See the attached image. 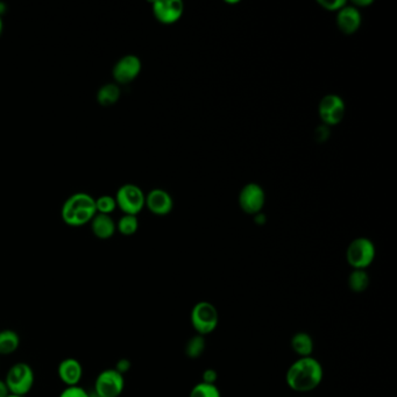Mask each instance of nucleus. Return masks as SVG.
Wrapping results in <instances>:
<instances>
[{"label":"nucleus","mask_w":397,"mask_h":397,"mask_svg":"<svg viewBox=\"0 0 397 397\" xmlns=\"http://www.w3.org/2000/svg\"><path fill=\"white\" fill-rule=\"evenodd\" d=\"M324 378V369L321 362L313 357L299 358L290 364L286 374L288 387L297 393L315 391Z\"/></svg>","instance_id":"1"},{"label":"nucleus","mask_w":397,"mask_h":397,"mask_svg":"<svg viewBox=\"0 0 397 397\" xmlns=\"http://www.w3.org/2000/svg\"><path fill=\"white\" fill-rule=\"evenodd\" d=\"M96 211L95 198L86 192H76L63 204L61 217L68 226L81 227L91 223Z\"/></svg>","instance_id":"2"},{"label":"nucleus","mask_w":397,"mask_h":397,"mask_svg":"<svg viewBox=\"0 0 397 397\" xmlns=\"http://www.w3.org/2000/svg\"><path fill=\"white\" fill-rule=\"evenodd\" d=\"M33 368L26 362H17L7 371L5 376L6 384L11 395L26 397L32 391L34 386Z\"/></svg>","instance_id":"3"},{"label":"nucleus","mask_w":397,"mask_h":397,"mask_svg":"<svg viewBox=\"0 0 397 397\" xmlns=\"http://www.w3.org/2000/svg\"><path fill=\"white\" fill-rule=\"evenodd\" d=\"M190 322L196 335H210L219 323V313L212 303L202 301L195 304L191 310Z\"/></svg>","instance_id":"4"},{"label":"nucleus","mask_w":397,"mask_h":397,"mask_svg":"<svg viewBox=\"0 0 397 397\" xmlns=\"http://www.w3.org/2000/svg\"><path fill=\"white\" fill-rule=\"evenodd\" d=\"M373 241L364 236L352 240L346 250V261L353 270H367L375 259Z\"/></svg>","instance_id":"5"},{"label":"nucleus","mask_w":397,"mask_h":397,"mask_svg":"<svg viewBox=\"0 0 397 397\" xmlns=\"http://www.w3.org/2000/svg\"><path fill=\"white\" fill-rule=\"evenodd\" d=\"M117 207L125 214L137 216L142 212L146 203V196L144 191L135 184H124L119 188L115 194Z\"/></svg>","instance_id":"6"},{"label":"nucleus","mask_w":397,"mask_h":397,"mask_svg":"<svg viewBox=\"0 0 397 397\" xmlns=\"http://www.w3.org/2000/svg\"><path fill=\"white\" fill-rule=\"evenodd\" d=\"M125 388V379L117 369L100 372L95 381V394L100 397H119Z\"/></svg>","instance_id":"7"},{"label":"nucleus","mask_w":397,"mask_h":397,"mask_svg":"<svg viewBox=\"0 0 397 397\" xmlns=\"http://www.w3.org/2000/svg\"><path fill=\"white\" fill-rule=\"evenodd\" d=\"M345 111H346V106L344 99L335 93L325 96L319 102V118L325 126H335L340 124L344 119Z\"/></svg>","instance_id":"8"},{"label":"nucleus","mask_w":397,"mask_h":397,"mask_svg":"<svg viewBox=\"0 0 397 397\" xmlns=\"http://www.w3.org/2000/svg\"><path fill=\"white\" fill-rule=\"evenodd\" d=\"M239 207L247 214H260L266 203V194L258 183H248L240 190Z\"/></svg>","instance_id":"9"},{"label":"nucleus","mask_w":397,"mask_h":397,"mask_svg":"<svg viewBox=\"0 0 397 397\" xmlns=\"http://www.w3.org/2000/svg\"><path fill=\"white\" fill-rule=\"evenodd\" d=\"M142 63L138 56L125 55L115 63L112 75L119 84H128L133 82L142 72Z\"/></svg>","instance_id":"10"},{"label":"nucleus","mask_w":397,"mask_h":397,"mask_svg":"<svg viewBox=\"0 0 397 397\" xmlns=\"http://www.w3.org/2000/svg\"><path fill=\"white\" fill-rule=\"evenodd\" d=\"M184 13V4L180 0H156L153 3V14L159 23L173 25Z\"/></svg>","instance_id":"11"},{"label":"nucleus","mask_w":397,"mask_h":397,"mask_svg":"<svg viewBox=\"0 0 397 397\" xmlns=\"http://www.w3.org/2000/svg\"><path fill=\"white\" fill-rule=\"evenodd\" d=\"M144 207L155 216H167L174 207V200L163 189H154L146 196Z\"/></svg>","instance_id":"12"},{"label":"nucleus","mask_w":397,"mask_h":397,"mask_svg":"<svg viewBox=\"0 0 397 397\" xmlns=\"http://www.w3.org/2000/svg\"><path fill=\"white\" fill-rule=\"evenodd\" d=\"M362 23L360 10L353 5H346L337 12V27L342 33L352 35L357 33Z\"/></svg>","instance_id":"13"},{"label":"nucleus","mask_w":397,"mask_h":397,"mask_svg":"<svg viewBox=\"0 0 397 397\" xmlns=\"http://www.w3.org/2000/svg\"><path fill=\"white\" fill-rule=\"evenodd\" d=\"M57 374L59 380L66 384L67 387L79 386L83 378V366L77 359H63L57 367Z\"/></svg>","instance_id":"14"},{"label":"nucleus","mask_w":397,"mask_h":397,"mask_svg":"<svg viewBox=\"0 0 397 397\" xmlns=\"http://www.w3.org/2000/svg\"><path fill=\"white\" fill-rule=\"evenodd\" d=\"M92 234L98 239L108 240L115 236L117 231V224L108 214H97L91 220Z\"/></svg>","instance_id":"15"},{"label":"nucleus","mask_w":397,"mask_h":397,"mask_svg":"<svg viewBox=\"0 0 397 397\" xmlns=\"http://www.w3.org/2000/svg\"><path fill=\"white\" fill-rule=\"evenodd\" d=\"M290 346H292V351L295 352L299 358H306V357H312L315 344H313V339L309 333L297 332L292 335Z\"/></svg>","instance_id":"16"},{"label":"nucleus","mask_w":397,"mask_h":397,"mask_svg":"<svg viewBox=\"0 0 397 397\" xmlns=\"http://www.w3.org/2000/svg\"><path fill=\"white\" fill-rule=\"evenodd\" d=\"M20 346V337L13 330L0 331V355H10Z\"/></svg>","instance_id":"17"},{"label":"nucleus","mask_w":397,"mask_h":397,"mask_svg":"<svg viewBox=\"0 0 397 397\" xmlns=\"http://www.w3.org/2000/svg\"><path fill=\"white\" fill-rule=\"evenodd\" d=\"M120 95H122V92L117 84L108 83L98 90L97 100L102 106H112L118 102Z\"/></svg>","instance_id":"18"},{"label":"nucleus","mask_w":397,"mask_h":397,"mask_svg":"<svg viewBox=\"0 0 397 397\" xmlns=\"http://www.w3.org/2000/svg\"><path fill=\"white\" fill-rule=\"evenodd\" d=\"M369 283H371V279H369V275L366 270H353L351 274L348 275V288L351 289L352 292H357V294L367 290Z\"/></svg>","instance_id":"19"},{"label":"nucleus","mask_w":397,"mask_h":397,"mask_svg":"<svg viewBox=\"0 0 397 397\" xmlns=\"http://www.w3.org/2000/svg\"><path fill=\"white\" fill-rule=\"evenodd\" d=\"M205 347H207V344H205L203 335H195L188 340L184 351H185L188 358L197 359L203 355Z\"/></svg>","instance_id":"20"},{"label":"nucleus","mask_w":397,"mask_h":397,"mask_svg":"<svg viewBox=\"0 0 397 397\" xmlns=\"http://www.w3.org/2000/svg\"><path fill=\"white\" fill-rule=\"evenodd\" d=\"M138 229L139 220L137 216L125 214V216H122V218L119 219L118 223H117V230H118L119 234H122V236H133V234H137Z\"/></svg>","instance_id":"21"},{"label":"nucleus","mask_w":397,"mask_h":397,"mask_svg":"<svg viewBox=\"0 0 397 397\" xmlns=\"http://www.w3.org/2000/svg\"><path fill=\"white\" fill-rule=\"evenodd\" d=\"M189 397H221L220 391L216 384H207L200 382L191 389Z\"/></svg>","instance_id":"22"},{"label":"nucleus","mask_w":397,"mask_h":397,"mask_svg":"<svg viewBox=\"0 0 397 397\" xmlns=\"http://www.w3.org/2000/svg\"><path fill=\"white\" fill-rule=\"evenodd\" d=\"M96 202V211L97 214H110L117 209V203H115V197L112 196H100V197L95 200Z\"/></svg>","instance_id":"23"},{"label":"nucleus","mask_w":397,"mask_h":397,"mask_svg":"<svg viewBox=\"0 0 397 397\" xmlns=\"http://www.w3.org/2000/svg\"><path fill=\"white\" fill-rule=\"evenodd\" d=\"M318 4L328 12H339L347 5L345 0H318Z\"/></svg>","instance_id":"24"},{"label":"nucleus","mask_w":397,"mask_h":397,"mask_svg":"<svg viewBox=\"0 0 397 397\" xmlns=\"http://www.w3.org/2000/svg\"><path fill=\"white\" fill-rule=\"evenodd\" d=\"M59 397H90V394L86 389H83L82 387L75 386V387H67L59 394Z\"/></svg>","instance_id":"25"},{"label":"nucleus","mask_w":397,"mask_h":397,"mask_svg":"<svg viewBox=\"0 0 397 397\" xmlns=\"http://www.w3.org/2000/svg\"><path fill=\"white\" fill-rule=\"evenodd\" d=\"M217 378H218L217 372L212 368H209L207 371L203 372V381L202 382L207 384H216Z\"/></svg>","instance_id":"26"},{"label":"nucleus","mask_w":397,"mask_h":397,"mask_svg":"<svg viewBox=\"0 0 397 397\" xmlns=\"http://www.w3.org/2000/svg\"><path fill=\"white\" fill-rule=\"evenodd\" d=\"M131 367V362L130 361L126 360V359H122V360L119 361L118 364H117V367L115 369L119 372V373H122L124 375L125 372H127Z\"/></svg>","instance_id":"27"},{"label":"nucleus","mask_w":397,"mask_h":397,"mask_svg":"<svg viewBox=\"0 0 397 397\" xmlns=\"http://www.w3.org/2000/svg\"><path fill=\"white\" fill-rule=\"evenodd\" d=\"M372 4H373V0H355L353 6L360 8V7L369 6Z\"/></svg>","instance_id":"28"},{"label":"nucleus","mask_w":397,"mask_h":397,"mask_svg":"<svg viewBox=\"0 0 397 397\" xmlns=\"http://www.w3.org/2000/svg\"><path fill=\"white\" fill-rule=\"evenodd\" d=\"M8 395H10V391H8L5 381L0 379V397H7Z\"/></svg>","instance_id":"29"},{"label":"nucleus","mask_w":397,"mask_h":397,"mask_svg":"<svg viewBox=\"0 0 397 397\" xmlns=\"http://www.w3.org/2000/svg\"><path fill=\"white\" fill-rule=\"evenodd\" d=\"M254 220H255V223L258 224V225H263V224L266 223L267 219L266 216L260 212V214H255V216H254Z\"/></svg>","instance_id":"30"},{"label":"nucleus","mask_w":397,"mask_h":397,"mask_svg":"<svg viewBox=\"0 0 397 397\" xmlns=\"http://www.w3.org/2000/svg\"><path fill=\"white\" fill-rule=\"evenodd\" d=\"M3 27H4L3 19H1V17H0V35H1V33H3Z\"/></svg>","instance_id":"31"},{"label":"nucleus","mask_w":397,"mask_h":397,"mask_svg":"<svg viewBox=\"0 0 397 397\" xmlns=\"http://www.w3.org/2000/svg\"><path fill=\"white\" fill-rule=\"evenodd\" d=\"M7 397H23V396H17V395H8Z\"/></svg>","instance_id":"32"},{"label":"nucleus","mask_w":397,"mask_h":397,"mask_svg":"<svg viewBox=\"0 0 397 397\" xmlns=\"http://www.w3.org/2000/svg\"><path fill=\"white\" fill-rule=\"evenodd\" d=\"M90 397H100V396H98V395L93 394V395H90Z\"/></svg>","instance_id":"33"}]
</instances>
